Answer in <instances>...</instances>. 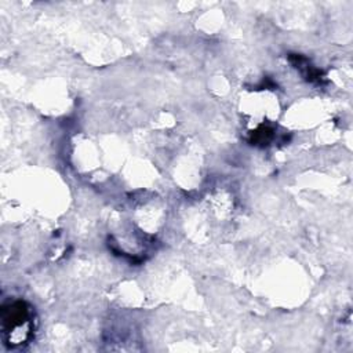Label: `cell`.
<instances>
[{"instance_id": "obj_1", "label": "cell", "mask_w": 353, "mask_h": 353, "mask_svg": "<svg viewBox=\"0 0 353 353\" xmlns=\"http://www.w3.org/2000/svg\"><path fill=\"white\" fill-rule=\"evenodd\" d=\"M3 330L8 343L21 345L26 342L32 332L30 307L22 301L3 306Z\"/></svg>"}]
</instances>
